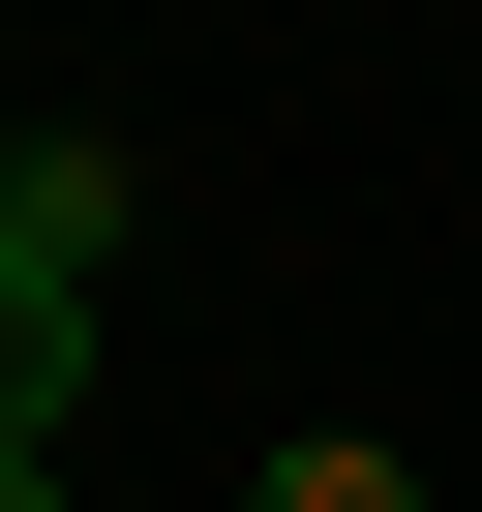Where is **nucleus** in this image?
Wrapping results in <instances>:
<instances>
[{"label":"nucleus","instance_id":"nucleus-3","mask_svg":"<svg viewBox=\"0 0 482 512\" xmlns=\"http://www.w3.org/2000/svg\"><path fill=\"white\" fill-rule=\"evenodd\" d=\"M0 512H61V452H0Z\"/></svg>","mask_w":482,"mask_h":512},{"label":"nucleus","instance_id":"nucleus-2","mask_svg":"<svg viewBox=\"0 0 482 512\" xmlns=\"http://www.w3.org/2000/svg\"><path fill=\"white\" fill-rule=\"evenodd\" d=\"M241 512H422V482H392V452L332 422V452H272V482H241Z\"/></svg>","mask_w":482,"mask_h":512},{"label":"nucleus","instance_id":"nucleus-1","mask_svg":"<svg viewBox=\"0 0 482 512\" xmlns=\"http://www.w3.org/2000/svg\"><path fill=\"white\" fill-rule=\"evenodd\" d=\"M91 272H121V151H91V121H0V452H61V392H91V332H121Z\"/></svg>","mask_w":482,"mask_h":512}]
</instances>
